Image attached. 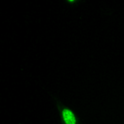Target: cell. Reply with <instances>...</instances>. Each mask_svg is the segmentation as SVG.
<instances>
[{
  "label": "cell",
  "instance_id": "cell-1",
  "mask_svg": "<svg viewBox=\"0 0 124 124\" xmlns=\"http://www.w3.org/2000/svg\"><path fill=\"white\" fill-rule=\"evenodd\" d=\"M63 117L66 124H75V118L70 110L65 109L63 111Z\"/></svg>",
  "mask_w": 124,
  "mask_h": 124
},
{
  "label": "cell",
  "instance_id": "cell-2",
  "mask_svg": "<svg viewBox=\"0 0 124 124\" xmlns=\"http://www.w3.org/2000/svg\"><path fill=\"white\" fill-rule=\"evenodd\" d=\"M70 1H73V0H70Z\"/></svg>",
  "mask_w": 124,
  "mask_h": 124
}]
</instances>
